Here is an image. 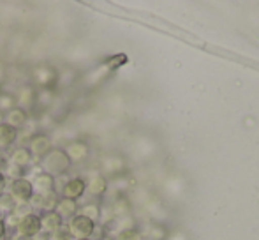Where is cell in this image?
<instances>
[{
  "instance_id": "1",
  "label": "cell",
  "mask_w": 259,
  "mask_h": 240,
  "mask_svg": "<svg viewBox=\"0 0 259 240\" xmlns=\"http://www.w3.org/2000/svg\"><path fill=\"white\" fill-rule=\"evenodd\" d=\"M72 163L69 159V155L65 154L64 148H55L46 155L45 159L41 161V170L45 173H50L52 177H62L71 170Z\"/></svg>"
},
{
  "instance_id": "2",
  "label": "cell",
  "mask_w": 259,
  "mask_h": 240,
  "mask_svg": "<svg viewBox=\"0 0 259 240\" xmlns=\"http://www.w3.org/2000/svg\"><path fill=\"white\" fill-rule=\"evenodd\" d=\"M58 69L52 64H39L32 69V78L39 89L57 90L58 87Z\"/></svg>"
},
{
  "instance_id": "3",
  "label": "cell",
  "mask_w": 259,
  "mask_h": 240,
  "mask_svg": "<svg viewBox=\"0 0 259 240\" xmlns=\"http://www.w3.org/2000/svg\"><path fill=\"white\" fill-rule=\"evenodd\" d=\"M67 230L71 233L72 240L78 238H92L94 231H96V223L90 217L83 216V214H76L74 217L67 221Z\"/></svg>"
},
{
  "instance_id": "4",
  "label": "cell",
  "mask_w": 259,
  "mask_h": 240,
  "mask_svg": "<svg viewBox=\"0 0 259 240\" xmlns=\"http://www.w3.org/2000/svg\"><path fill=\"white\" fill-rule=\"evenodd\" d=\"M7 192L14 198V202L18 205H30L32 198H34V187H32V182L25 177V179H16L11 180L7 184Z\"/></svg>"
},
{
  "instance_id": "5",
  "label": "cell",
  "mask_w": 259,
  "mask_h": 240,
  "mask_svg": "<svg viewBox=\"0 0 259 240\" xmlns=\"http://www.w3.org/2000/svg\"><path fill=\"white\" fill-rule=\"evenodd\" d=\"M28 150H30L32 157L37 159V161L41 163L42 159L53 150L52 138H50L46 133H41V131H39V133H35L34 136L28 140Z\"/></svg>"
},
{
  "instance_id": "6",
  "label": "cell",
  "mask_w": 259,
  "mask_h": 240,
  "mask_svg": "<svg viewBox=\"0 0 259 240\" xmlns=\"http://www.w3.org/2000/svg\"><path fill=\"white\" fill-rule=\"evenodd\" d=\"M16 230H18V235H21V237L35 238L42 231L41 217H39V214H35V212L25 214V216L20 219V223H18Z\"/></svg>"
},
{
  "instance_id": "7",
  "label": "cell",
  "mask_w": 259,
  "mask_h": 240,
  "mask_svg": "<svg viewBox=\"0 0 259 240\" xmlns=\"http://www.w3.org/2000/svg\"><path fill=\"white\" fill-rule=\"evenodd\" d=\"M14 97H16V106L30 113V110H34V108H35L37 89H35V85H30V83H27V85H21L20 89H18V92H16V96H14Z\"/></svg>"
},
{
  "instance_id": "8",
  "label": "cell",
  "mask_w": 259,
  "mask_h": 240,
  "mask_svg": "<svg viewBox=\"0 0 259 240\" xmlns=\"http://www.w3.org/2000/svg\"><path fill=\"white\" fill-rule=\"evenodd\" d=\"M64 150L69 155L72 165H79V163H85L87 157L90 155V145L85 140H72Z\"/></svg>"
},
{
  "instance_id": "9",
  "label": "cell",
  "mask_w": 259,
  "mask_h": 240,
  "mask_svg": "<svg viewBox=\"0 0 259 240\" xmlns=\"http://www.w3.org/2000/svg\"><path fill=\"white\" fill-rule=\"evenodd\" d=\"M30 182L35 194H53L57 191V180H55V177H52L50 173H45L42 170L39 173H35Z\"/></svg>"
},
{
  "instance_id": "10",
  "label": "cell",
  "mask_w": 259,
  "mask_h": 240,
  "mask_svg": "<svg viewBox=\"0 0 259 240\" xmlns=\"http://www.w3.org/2000/svg\"><path fill=\"white\" fill-rule=\"evenodd\" d=\"M87 192V180L83 177H72L64 184V189H62V196L64 198H71L74 202L81 199Z\"/></svg>"
},
{
  "instance_id": "11",
  "label": "cell",
  "mask_w": 259,
  "mask_h": 240,
  "mask_svg": "<svg viewBox=\"0 0 259 240\" xmlns=\"http://www.w3.org/2000/svg\"><path fill=\"white\" fill-rule=\"evenodd\" d=\"M39 217H41L42 231H45V233H48V235H53L58 228L65 224V221L58 216L57 210H45V212L39 214Z\"/></svg>"
},
{
  "instance_id": "12",
  "label": "cell",
  "mask_w": 259,
  "mask_h": 240,
  "mask_svg": "<svg viewBox=\"0 0 259 240\" xmlns=\"http://www.w3.org/2000/svg\"><path fill=\"white\" fill-rule=\"evenodd\" d=\"M55 210L58 212V216L62 217V219H71V217H74L76 214H79V205L78 202H74V199L71 198H58L57 205H55Z\"/></svg>"
},
{
  "instance_id": "13",
  "label": "cell",
  "mask_w": 259,
  "mask_h": 240,
  "mask_svg": "<svg viewBox=\"0 0 259 240\" xmlns=\"http://www.w3.org/2000/svg\"><path fill=\"white\" fill-rule=\"evenodd\" d=\"M28 120H30V113L21 110V108H18V106L13 108V110H9L7 113H4V122L9 124L11 127H14V129H18V131H20Z\"/></svg>"
},
{
  "instance_id": "14",
  "label": "cell",
  "mask_w": 259,
  "mask_h": 240,
  "mask_svg": "<svg viewBox=\"0 0 259 240\" xmlns=\"http://www.w3.org/2000/svg\"><path fill=\"white\" fill-rule=\"evenodd\" d=\"M32 161H34V157H32L28 147H25V145H23V147H16L9 155L11 165L21 166V168H28V166L32 165Z\"/></svg>"
},
{
  "instance_id": "15",
  "label": "cell",
  "mask_w": 259,
  "mask_h": 240,
  "mask_svg": "<svg viewBox=\"0 0 259 240\" xmlns=\"http://www.w3.org/2000/svg\"><path fill=\"white\" fill-rule=\"evenodd\" d=\"M18 141V129L0 122V148H11Z\"/></svg>"
},
{
  "instance_id": "16",
  "label": "cell",
  "mask_w": 259,
  "mask_h": 240,
  "mask_svg": "<svg viewBox=\"0 0 259 240\" xmlns=\"http://www.w3.org/2000/svg\"><path fill=\"white\" fill-rule=\"evenodd\" d=\"M106 189H108V182H106L103 175H96L87 182V192L90 196H103Z\"/></svg>"
},
{
  "instance_id": "17",
  "label": "cell",
  "mask_w": 259,
  "mask_h": 240,
  "mask_svg": "<svg viewBox=\"0 0 259 240\" xmlns=\"http://www.w3.org/2000/svg\"><path fill=\"white\" fill-rule=\"evenodd\" d=\"M55 99H57V94H55V90L39 89L37 90V99H35V108H41V110H48V108L53 104Z\"/></svg>"
},
{
  "instance_id": "18",
  "label": "cell",
  "mask_w": 259,
  "mask_h": 240,
  "mask_svg": "<svg viewBox=\"0 0 259 240\" xmlns=\"http://www.w3.org/2000/svg\"><path fill=\"white\" fill-rule=\"evenodd\" d=\"M16 207H18V203L14 202V198L9 192L6 191L0 194V212H2L4 216H11V214L16 210Z\"/></svg>"
},
{
  "instance_id": "19",
  "label": "cell",
  "mask_w": 259,
  "mask_h": 240,
  "mask_svg": "<svg viewBox=\"0 0 259 240\" xmlns=\"http://www.w3.org/2000/svg\"><path fill=\"white\" fill-rule=\"evenodd\" d=\"M13 108H16V97H14V94L0 90V113L2 115L7 113Z\"/></svg>"
},
{
  "instance_id": "20",
  "label": "cell",
  "mask_w": 259,
  "mask_h": 240,
  "mask_svg": "<svg viewBox=\"0 0 259 240\" xmlns=\"http://www.w3.org/2000/svg\"><path fill=\"white\" fill-rule=\"evenodd\" d=\"M27 170L28 168H21V166H16V165H7V168H6V177L7 179H13V180H16V179H25V173H27Z\"/></svg>"
},
{
  "instance_id": "21",
  "label": "cell",
  "mask_w": 259,
  "mask_h": 240,
  "mask_svg": "<svg viewBox=\"0 0 259 240\" xmlns=\"http://www.w3.org/2000/svg\"><path fill=\"white\" fill-rule=\"evenodd\" d=\"M79 209H81V212H79V214H83V216L90 217V219H92L94 223H96V221L101 217V207L96 205V203H90V205L79 207Z\"/></svg>"
},
{
  "instance_id": "22",
  "label": "cell",
  "mask_w": 259,
  "mask_h": 240,
  "mask_svg": "<svg viewBox=\"0 0 259 240\" xmlns=\"http://www.w3.org/2000/svg\"><path fill=\"white\" fill-rule=\"evenodd\" d=\"M52 238H55V240H72L71 233H69V230H67V224H64V226L58 228V230L52 235Z\"/></svg>"
},
{
  "instance_id": "23",
  "label": "cell",
  "mask_w": 259,
  "mask_h": 240,
  "mask_svg": "<svg viewBox=\"0 0 259 240\" xmlns=\"http://www.w3.org/2000/svg\"><path fill=\"white\" fill-rule=\"evenodd\" d=\"M7 237V221L6 217H0V240Z\"/></svg>"
},
{
  "instance_id": "24",
  "label": "cell",
  "mask_w": 259,
  "mask_h": 240,
  "mask_svg": "<svg viewBox=\"0 0 259 240\" xmlns=\"http://www.w3.org/2000/svg\"><path fill=\"white\" fill-rule=\"evenodd\" d=\"M7 184H9V182H7L6 173H4V172H0V194H2V192H6Z\"/></svg>"
},
{
  "instance_id": "25",
  "label": "cell",
  "mask_w": 259,
  "mask_h": 240,
  "mask_svg": "<svg viewBox=\"0 0 259 240\" xmlns=\"http://www.w3.org/2000/svg\"><path fill=\"white\" fill-rule=\"evenodd\" d=\"M6 76H7V69H6V64L4 62H0V83L6 79Z\"/></svg>"
},
{
  "instance_id": "26",
  "label": "cell",
  "mask_w": 259,
  "mask_h": 240,
  "mask_svg": "<svg viewBox=\"0 0 259 240\" xmlns=\"http://www.w3.org/2000/svg\"><path fill=\"white\" fill-rule=\"evenodd\" d=\"M14 240H32V238H27V237H21V235H16V238Z\"/></svg>"
},
{
  "instance_id": "27",
  "label": "cell",
  "mask_w": 259,
  "mask_h": 240,
  "mask_svg": "<svg viewBox=\"0 0 259 240\" xmlns=\"http://www.w3.org/2000/svg\"><path fill=\"white\" fill-rule=\"evenodd\" d=\"M78 240H92V238H78Z\"/></svg>"
},
{
  "instance_id": "28",
  "label": "cell",
  "mask_w": 259,
  "mask_h": 240,
  "mask_svg": "<svg viewBox=\"0 0 259 240\" xmlns=\"http://www.w3.org/2000/svg\"><path fill=\"white\" fill-rule=\"evenodd\" d=\"M0 118H2V113H0Z\"/></svg>"
},
{
  "instance_id": "29",
  "label": "cell",
  "mask_w": 259,
  "mask_h": 240,
  "mask_svg": "<svg viewBox=\"0 0 259 240\" xmlns=\"http://www.w3.org/2000/svg\"><path fill=\"white\" fill-rule=\"evenodd\" d=\"M52 240H55V238H52Z\"/></svg>"
}]
</instances>
